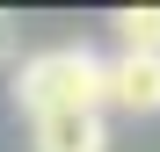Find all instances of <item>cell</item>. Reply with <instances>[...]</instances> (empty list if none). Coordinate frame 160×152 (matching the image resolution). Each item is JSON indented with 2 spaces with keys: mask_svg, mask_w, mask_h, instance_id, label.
Returning a JSON list of instances; mask_svg holds the SVG:
<instances>
[{
  "mask_svg": "<svg viewBox=\"0 0 160 152\" xmlns=\"http://www.w3.org/2000/svg\"><path fill=\"white\" fill-rule=\"evenodd\" d=\"M15 109L58 116V109H102V58L88 44H51L15 65Z\"/></svg>",
  "mask_w": 160,
  "mask_h": 152,
  "instance_id": "6da1fadb",
  "label": "cell"
},
{
  "mask_svg": "<svg viewBox=\"0 0 160 152\" xmlns=\"http://www.w3.org/2000/svg\"><path fill=\"white\" fill-rule=\"evenodd\" d=\"M102 109L160 116V58H146V51H117V58H102Z\"/></svg>",
  "mask_w": 160,
  "mask_h": 152,
  "instance_id": "7a4b0ae2",
  "label": "cell"
},
{
  "mask_svg": "<svg viewBox=\"0 0 160 152\" xmlns=\"http://www.w3.org/2000/svg\"><path fill=\"white\" fill-rule=\"evenodd\" d=\"M0 58H8V29H0Z\"/></svg>",
  "mask_w": 160,
  "mask_h": 152,
  "instance_id": "5b68a950",
  "label": "cell"
},
{
  "mask_svg": "<svg viewBox=\"0 0 160 152\" xmlns=\"http://www.w3.org/2000/svg\"><path fill=\"white\" fill-rule=\"evenodd\" d=\"M117 44L124 51H146V58H160V7H117Z\"/></svg>",
  "mask_w": 160,
  "mask_h": 152,
  "instance_id": "277c9868",
  "label": "cell"
},
{
  "mask_svg": "<svg viewBox=\"0 0 160 152\" xmlns=\"http://www.w3.org/2000/svg\"><path fill=\"white\" fill-rule=\"evenodd\" d=\"M29 145H37V152H109V123H102V109L29 116Z\"/></svg>",
  "mask_w": 160,
  "mask_h": 152,
  "instance_id": "3957f363",
  "label": "cell"
}]
</instances>
